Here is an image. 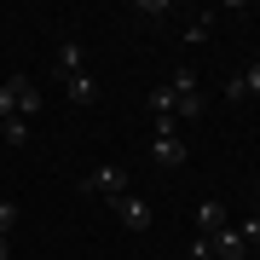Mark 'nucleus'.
Returning <instances> with one entry per match:
<instances>
[{"instance_id": "nucleus-9", "label": "nucleus", "mask_w": 260, "mask_h": 260, "mask_svg": "<svg viewBox=\"0 0 260 260\" xmlns=\"http://www.w3.org/2000/svg\"><path fill=\"white\" fill-rule=\"evenodd\" d=\"M64 93H70V104H93V99H99V81H93V75L81 70L75 81H64Z\"/></svg>"}, {"instance_id": "nucleus-7", "label": "nucleus", "mask_w": 260, "mask_h": 260, "mask_svg": "<svg viewBox=\"0 0 260 260\" xmlns=\"http://www.w3.org/2000/svg\"><path fill=\"white\" fill-rule=\"evenodd\" d=\"M12 87H18V116L29 121V116H41L47 110V104H41V87L29 81V75H12Z\"/></svg>"}, {"instance_id": "nucleus-11", "label": "nucleus", "mask_w": 260, "mask_h": 260, "mask_svg": "<svg viewBox=\"0 0 260 260\" xmlns=\"http://www.w3.org/2000/svg\"><path fill=\"white\" fill-rule=\"evenodd\" d=\"M12 116H18V87L0 81V121H12Z\"/></svg>"}, {"instance_id": "nucleus-10", "label": "nucleus", "mask_w": 260, "mask_h": 260, "mask_svg": "<svg viewBox=\"0 0 260 260\" xmlns=\"http://www.w3.org/2000/svg\"><path fill=\"white\" fill-rule=\"evenodd\" d=\"M0 139H6V145H29V121H23V116L0 121Z\"/></svg>"}, {"instance_id": "nucleus-1", "label": "nucleus", "mask_w": 260, "mask_h": 260, "mask_svg": "<svg viewBox=\"0 0 260 260\" xmlns=\"http://www.w3.org/2000/svg\"><path fill=\"white\" fill-rule=\"evenodd\" d=\"M81 191H87V197H104V203H116V197H127V168H121V162L93 168V174L81 179Z\"/></svg>"}, {"instance_id": "nucleus-13", "label": "nucleus", "mask_w": 260, "mask_h": 260, "mask_svg": "<svg viewBox=\"0 0 260 260\" xmlns=\"http://www.w3.org/2000/svg\"><path fill=\"white\" fill-rule=\"evenodd\" d=\"M208 35H214V18H208V12H203V18H197V23L185 29V41H191V47H203Z\"/></svg>"}, {"instance_id": "nucleus-17", "label": "nucleus", "mask_w": 260, "mask_h": 260, "mask_svg": "<svg viewBox=\"0 0 260 260\" xmlns=\"http://www.w3.org/2000/svg\"><path fill=\"white\" fill-rule=\"evenodd\" d=\"M225 99H232V104H243V99H249V87H243V75H232V81H225Z\"/></svg>"}, {"instance_id": "nucleus-3", "label": "nucleus", "mask_w": 260, "mask_h": 260, "mask_svg": "<svg viewBox=\"0 0 260 260\" xmlns=\"http://www.w3.org/2000/svg\"><path fill=\"white\" fill-rule=\"evenodd\" d=\"M110 208H116V220L127 225V232H150V203H139L133 191H127V197H116Z\"/></svg>"}, {"instance_id": "nucleus-15", "label": "nucleus", "mask_w": 260, "mask_h": 260, "mask_svg": "<svg viewBox=\"0 0 260 260\" xmlns=\"http://www.w3.org/2000/svg\"><path fill=\"white\" fill-rule=\"evenodd\" d=\"M243 87H249V99H260V58H254L249 70H243Z\"/></svg>"}, {"instance_id": "nucleus-6", "label": "nucleus", "mask_w": 260, "mask_h": 260, "mask_svg": "<svg viewBox=\"0 0 260 260\" xmlns=\"http://www.w3.org/2000/svg\"><path fill=\"white\" fill-rule=\"evenodd\" d=\"M208 243H214V260H243V254H249V243H243V232H237V225H220Z\"/></svg>"}, {"instance_id": "nucleus-12", "label": "nucleus", "mask_w": 260, "mask_h": 260, "mask_svg": "<svg viewBox=\"0 0 260 260\" xmlns=\"http://www.w3.org/2000/svg\"><path fill=\"white\" fill-rule=\"evenodd\" d=\"M150 116H174V87H156L150 93Z\"/></svg>"}, {"instance_id": "nucleus-2", "label": "nucleus", "mask_w": 260, "mask_h": 260, "mask_svg": "<svg viewBox=\"0 0 260 260\" xmlns=\"http://www.w3.org/2000/svg\"><path fill=\"white\" fill-rule=\"evenodd\" d=\"M174 116H185V121L208 116V104H203V87H197V75H191V70H179V75H174Z\"/></svg>"}, {"instance_id": "nucleus-14", "label": "nucleus", "mask_w": 260, "mask_h": 260, "mask_svg": "<svg viewBox=\"0 0 260 260\" xmlns=\"http://www.w3.org/2000/svg\"><path fill=\"white\" fill-rule=\"evenodd\" d=\"M185 254H191V260H214V243H208L203 232H197V237H191V249H185Z\"/></svg>"}, {"instance_id": "nucleus-4", "label": "nucleus", "mask_w": 260, "mask_h": 260, "mask_svg": "<svg viewBox=\"0 0 260 260\" xmlns=\"http://www.w3.org/2000/svg\"><path fill=\"white\" fill-rule=\"evenodd\" d=\"M58 81H75L81 75V41H58V52H52V64H47Z\"/></svg>"}, {"instance_id": "nucleus-5", "label": "nucleus", "mask_w": 260, "mask_h": 260, "mask_svg": "<svg viewBox=\"0 0 260 260\" xmlns=\"http://www.w3.org/2000/svg\"><path fill=\"white\" fill-rule=\"evenodd\" d=\"M150 162L156 168H179L185 162V139H179V133H156V139H150Z\"/></svg>"}, {"instance_id": "nucleus-19", "label": "nucleus", "mask_w": 260, "mask_h": 260, "mask_svg": "<svg viewBox=\"0 0 260 260\" xmlns=\"http://www.w3.org/2000/svg\"><path fill=\"white\" fill-rule=\"evenodd\" d=\"M254 214H260V203H254Z\"/></svg>"}, {"instance_id": "nucleus-18", "label": "nucleus", "mask_w": 260, "mask_h": 260, "mask_svg": "<svg viewBox=\"0 0 260 260\" xmlns=\"http://www.w3.org/2000/svg\"><path fill=\"white\" fill-rule=\"evenodd\" d=\"M0 260H12V237H0Z\"/></svg>"}, {"instance_id": "nucleus-8", "label": "nucleus", "mask_w": 260, "mask_h": 260, "mask_svg": "<svg viewBox=\"0 0 260 260\" xmlns=\"http://www.w3.org/2000/svg\"><path fill=\"white\" fill-rule=\"evenodd\" d=\"M197 225H203V237H214L220 225H232V214H225V203L208 197V203H197Z\"/></svg>"}, {"instance_id": "nucleus-16", "label": "nucleus", "mask_w": 260, "mask_h": 260, "mask_svg": "<svg viewBox=\"0 0 260 260\" xmlns=\"http://www.w3.org/2000/svg\"><path fill=\"white\" fill-rule=\"evenodd\" d=\"M12 225H18V203H0V237H6Z\"/></svg>"}]
</instances>
